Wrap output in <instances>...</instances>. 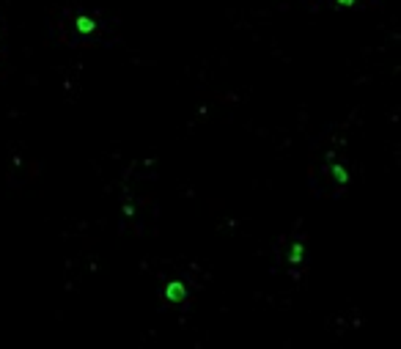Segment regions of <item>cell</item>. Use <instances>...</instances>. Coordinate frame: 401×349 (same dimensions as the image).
Wrapping results in <instances>:
<instances>
[{
	"instance_id": "cell-4",
	"label": "cell",
	"mask_w": 401,
	"mask_h": 349,
	"mask_svg": "<svg viewBox=\"0 0 401 349\" xmlns=\"http://www.w3.org/2000/svg\"><path fill=\"white\" fill-rule=\"evenodd\" d=\"M289 261H292V264H300V261H302V245H300V242L292 248V253H289Z\"/></svg>"
},
{
	"instance_id": "cell-3",
	"label": "cell",
	"mask_w": 401,
	"mask_h": 349,
	"mask_svg": "<svg viewBox=\"0 0 401 349\" xmlns=\"http://www.w3.org/2000/svg\"><path fill=\"white\" fill-rule=\"evenodd\" d=\"M330 173H333V179H335L338 184H346V182H349V173H346L341 165H333V168H330Z\"/></svg>"
},
{
	"instance_id": "cell-1",
	"label": "cell",
	"mask_w": 401,
	"mask_h": 349,
	"mask_svg": "<svg viewBox=\"0 0 401 349\" xmlns=\"http://www.w3.org/2000/svg\"><path fill=\"white\" fill-rule=\"evenodd\" d=\"M184 297H187V289H184V283L182 281H171L165 286V300H171V302H182Z\"/></svg>"
},
{
	"instance_id": "cell-5",
	"label": "cell",
	"mask_w": 401,
	"mask_h": 349,
	"mask_svg": "<svg viewBox=\"0 0 401 349\" xmlns=\"http://www.w3.org/2000/svg\"><path fill=\"white\" fill-rule=\"evenodd\" d=\"M335 3H338V6H344V9H346V6H352V3H357V0H335Z\"/></svg>"
},
{
	"instance_id": "cell-2",
	"label": "cell",
	"mask_w": 401,
	"mask_h": 349,
	"mask_svg": "<svg viewBox=\"0 0 401 349\" xmlns=\"http://www.w3.org/2000/svg\"><path fill=\"white\" fill-rule=\"evenodd\" d=\"M77 31L88 36V33H94V31H96V22L91 20V17H77Z\"/></svg>"
}]
</instances>
